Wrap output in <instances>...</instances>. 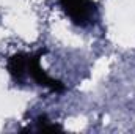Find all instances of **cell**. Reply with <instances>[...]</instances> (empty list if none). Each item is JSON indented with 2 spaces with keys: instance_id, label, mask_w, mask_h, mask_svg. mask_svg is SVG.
<instances>
[{
  "instance_id": "1",
  "label": "cell",
  "mask_w": 135,
  "mask_h": 134,
  "mask_svg": "<svg viewBox=\"0 0 135 134\" xmlns=\"http://www.w3.org/2000/svg\"><path fill=\"white\" fill-rule=\"evenodd\" d=\"M61 6L77 24H85L94 10V5L90 0H61Z\"/></svg>"
},
{
  "instance_id": "2",
  "label": "cell",
  "mask_w": 135,
  "mask_h": 134,
  "mask_svg": "<svg viewBox=\"0 0 135 134\" xmlns=\"http://www.w3.org/2000/svg\"><path fill=\"white\" fill-rule=\"evenodd\" d=\"M39 55H41V54H36V55H30V57H28V68H27V69H28L30 76L33 77L39 85L47 87V88H50L52 92H63L65 87L61 85V82H58V81L49 77V76L46 74V71L41 68V65H39Z\"/></svg>"
},
{
  "instance_id": "3",
  "label": "cell",
  "mask_w": 135,
  "mask_h": 134,
  "mask_svg": "<svg viewBox=\"0 0 135 134\" xmlns=\"http://www.w3.org/2000/svg\"><path fill=\"white\" fill-rule=\"evenodd\" d=\"M27 68H28V55L25 54H16L8 60V71L16 81L24 79Z\"/></svg>"
}]
</instances>
